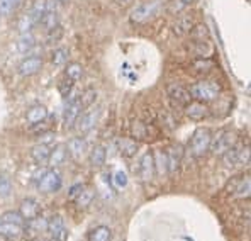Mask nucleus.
I'll return each instance as SVG.
<instances>
[{
  "label": "nucleus",
  "mask_w": 251,
  "mask_h": 241,
  "mask_svg": "<svg viewBox=\"0 0 251 241\" xmlns=\"http://www.w3.org/2000/svg\"><path fill=\"white\" fill-rule=\"evenodd\" d=\"M46 229H48V231H50L53 236H56L58 233L61 231V229H65V221H63L60 216H54V217H51V219L48 221Z\"/></svg>",
  "instance_id": "obj_38"
},
{
  "label": "nucleus",
  "mask_w": 251,
  "mask_h": 241,
  "mask_svg": "<svg viewBox=\"0 0 251 241\" xmlns=\"http://www.w3.org/2000/svg\"><path fill=\"white\" fill-rule=\"evenodd\" d=\"M85 151H87V144L82 138H73L68 141V146H66V153L73 158L75 161H80L83 158Z\"/></svg>",
  "instance_id": "obj_15"
},
{
  "label": "nucleus",
  "mask_w": 251,
  "mask_h": 241,
  "mask_svg": "<svg viewBox=\"0 0 251 241\" xmlns=\"http://www.w3.org/2000/svg\"><path fill=\"white\" fill-rule=\"evenodd\" d=\"M209 109L205 107L204 102H199V101H190L185 106V116L188 119H194V121H201L204 117H207Z\"/></svg>",
  "instance_id": "obj_12"
},
{
  "label": "nucleus",
  "mask_w": 251,
  "mask_h": 241,
  "mask_svg": "<svg viewBox=\"0 0 251 241\" xmlns=\"http://www.w3.org/2000/svg\"><path fill=\"white\" fill-rule=\"evenodd\" d=\"M94 197H95V190H94V188L83 187L82 192H80V194L75 197V202H76V206H78L80 209H85V207L90 206L92 201H94Z\"/></svg>",
  "instance_id": "obj_26"
},
{
  "label": "nucleus",
  "mask_w": 251,
  "mask_h": 241,
  "mask_svg": "<svg viewBox=\"0 0 251 241\" xmlns=\"http://www.w3.org/2000/svg\"><path fill=\"white\" fill-rule=\"evenodd\" d=\"M151 126L150 124H145V122H139L136 121L134 124L131 126V133L136 139H150V134H151Z\"/></svg>",
  "instance_id": "obj_27"
},
{
  "label": "nucleus",
  "mask_w": 251,
  "mask_h": 241,
  "mask_svg": "<svg viewBox=\"0 0 251 241\" xmlns=\"http://www.w3.org/2000/svg\"><path fill=\"white\" fill-rule=\"evenodd\" d=\"M25 0H14V7H16V9H19V7H22V3H24Z\"/></svg>",
  "instance_id": "obj_47"
},
{
  "label": "nucleus",
  "mask_w": 251,
  "mask_h": 241,
  "mask_svg": "<svg viewBox=\"0 0 251 241\" xmlns=\"http://www.w3.org/2000/svg\"><path fill=\"white\" fill-rule=\"evenodd\" d=\"M56 2H58V3H66L68 0H56Z\"/></svg>",
  "instance_id": "obj_49"
},
{
  "label": "nucleus",
  "mask_w": 251,
  "mask_h": 241,
  "mask_svg": "<svg viewBox=\"0 0 251 241\" xmlns=\"http://www.w3.org/2000/svg\"><path fill=\"white\" fill-rule=\"evenodd\" d=\"M38 22L39 19L34 16V14H25V16H22L21 17V21H19V24H17V27H19V31L24 34V32H31L32 31V27L34 26H38Z\"/></svg>",
  "instance_id": "obj_30"
},
{
  "label": "nucleus",
  "mask_w": 251,
  "mask_h": 241,
  "mask_svg": "<svg viewBox=\"0 0 251 241\" xmlns=\"http://www.w3.org/2000/svg\"><path fill=\"white\" fill-rule=\"evenodd\" d=\"M61 36H63V27H61V24L60 26H56L54 29H51V31H48V44H54V43H58V41L61 39Z\"/></svg>",
  "instance_id": "obj_42"
},
{
  "label": "nucleus",
  "mask_w": 251,
  "mask_h": 241,
  "mask_svg": "<svg viewBox=\"0 0 251 241\" xmlns=\"http://www.w3.org/2000/svg\"><path fill=\"white\" fill-rule=\"evenodd\" d=\"M43 68V58L41 56H27L22 60L17 66V72L22 77H32Z\"/></svg>",
  "instance_id": "obj_8"
},
{
  "label": "nucleus",
  "mask_w": 251,
  "mask_h": 241,
  "mask_svg": "<svg viewBox=\"0 0 251 241\" xmlns=\"http://www.w3.org/2000/svg\"><path fill=\"white\" fill-rule=\"evenodd\" d=\"M61 175L56 168H50L41 175V179L38 182V188L44 194H54L61 188Z\"/></svg>",
  "instance_id": "obj_4"
},
{
  "label": "nucleus",
  "mask_w": 251,
  "mask_h": 241,
  "mask_svg": "<svg viewBox=\"0 0 251 241\" xmlns=\"http://www.w3.org/2000/svg\"><path fill=\"white\" fill-rule=\"evenodd\" d=\"M0 221L3 222H16V224H22V216L19 213H14V211H7V213H3L2 216H0Z\"/></svg>",
  "instance_id": "obj_41"
},
{
  "label": "nucleus",
  "mask_w": 251,
  "mask_h": 241,
  "mask_svg": "<svg viewBox=\"0 0 251 241\" xmlns=\"http://www.w3.org/2000/svg\"><path fill=\"white\" fill-rule=\"evenodd\" d=\"M34 48H36V39H34V36H32L31 32H24V34H22L21 38L17 39V43H16V50L19 51V53H22V54L32 53V51H34Z\"/></svg>",
  "instance_id": "obj_19"
},
{
  "label": "nucleus",
  "mask_w": 251,
  "mask_h": 241,
  "mask_svg": "<svg viewBox=\"0 0 251 241\" xmlns=\"http://www.w3.org/2000/svg\"><path fill=\"white\" fill-rule=\"evenodd\" d=\"M53 122H54V119L48 114L46 119H43V121H39L31 126V133L32 134H44V133H48L51 128H53Z\"/></svg>",
  "instance_id": "obj_33"
},
{
  "label": "nucleus",
  "mask_w": 251,
  "mask_h": 241,
  "mask_svg": "<svg viewBox=\"0 0 251 241\" xmlns=\"http://www.w3.org/2000/svg\"><path fill=\"white\" fill-rule=\"evenodd\" d=\"M66 158V146L65 144H56L54 148H51L50 157H48V166L50 168H58Z\"/></svg>",
  "instance_id": "obj_18"
},
{
  "label": "nucleus",
  "mask_w": 251,
  "mask_h": 241,
  "mask_svg": "<svg viewBox=\"0 0 251 241\" xmlns=\"http://www.w3.org/2000/svg\"><path fill=\"white\" fill-rule=\"evenodd\" d=\"M192 2L194 0H168L167 10L170 14H173V16H176V14H182L183 10L188 9L192 5Z\"/></svg>",
  "instance_id": "obj_31"
},
{
  "label": "nucleus",
  "mask_w": 251,
  "mask_h": 241,
  "mask_svg": "<svg viewBox=\"0 0 251 241\" xmlns=\"http://www.w3.org/2000/svg\"><path fill=\"white\" fill-rule=\"evenodd\" d=\"M182 161V148L180 146H172L167 153V168L170 173H175Z\"/></svg>",
  "instance_id": "obj_20"
},
{
  "label": "nucleus",
  "mask_w": 251,
  "mask_h": 241,
  "mask_svg": "<svg viewBox=\"0 0 251 241\" xmlns=\"http://www.w3.org/2000/svg\"><path fill=\"white\" fill-rule=\"evenodd\" d=\"M188 34H190V39H195V41L209 39V29L205 24H194Z\"/></svg>",
  "instance_id": "obj_35"
},
{
  "label": "nucleus",
  "mask_w": 251,
  "mask_h": 241,
  "mask_svg": "<svg viewBox=\"0 0 251 241\" xmlns=\"http://www.w3.org/2000/svg\"><path fill=\"white\" fill-rule=\"evenodd\" d=\"M14 10H16L14 0H0V14L2 16H10Z\"/></svg>",
  "instance_id": "obj_44"
},
{
  "label": "nucleus",
  "mask_w": 251,
  "mask_h": 241,
  "mask_svg": "<svg viewBox=\"0 0 251 241\" xmlns=\"http://www.w3.org/2000/svg\"><path fill=\"white\" fill-rule=\"evenodd\" d=\"M65 77L72 81H76L83 77V66L80 63H68L65 68Z\"/></svg>",
  "instance_id": "obj_32"
},
{
  "label": "nucleus",
  "mask_w": 251,
  "mask_h": 241,
  "mask_svg": "<svg viewBox=\"0 0 251 241\" xmlns=\"http://www.w3.org/2000/svg\"><path fill=\"white\" fill-rule=\"evenodd\" d=\"M110 238H112V231L107 226H99L92 229L88 235V241H110Z\"/></svg>",
  "instance_id": "obj_29"
},
{
  "label": "nucleus",
  "mask_w": 251,
  "mask_h": 241,
  "mask_svg": "<svg viewBox=\"0 0 251 241\" xmlns=\"http://www.w3.org/2000/svg\"><path fill=\"white\" fill-rule=\"evenodd\" d=\"M190 53L197 58H207L210 53H212V46H210L209 39H202V41H195L192 39L190 46H188Z\"/></svg>",
  "instance_id": "obj_16"
},
{
  "label": "nucleus",
  "mask_w": 251,
  "mask_h": 241,
  "mask_svg": "<svg viewBox=\"0 0 251 241\" xmlns=\"http://www.w3.org/2000/svg\"><path fill=\"white\" fill-rule=\"evenodd\" d=\"M139 179L143 182H150L151 179L154 177V158H153V153H145L141 157V161H139Z\"/></svg>",
  "instance_id": "obj_11"
},
{
  "label": "nucleus",
  "mask_w": 251,
  "mask_h": 241,
  "mask_svg": "<svg viewBox=\"0 0 251 241\" xmlns=\"http://www.w3.org/2000/svg\"><path fill=\"white\" fill-rule=\"evenodd\" d=\"M99 116H100V110L99 109H92V110H87L85 114H80L78 119L75 121V129L78 133H88L90 129L95 128V124H97L99 121Z\"/></svg>",
  "instance_id": "obj_7"
},
{
  "label": "nucleus",
  "mask_w": 251,
  "mask_h": 241,
  "mask_svg": "<svg viewBox=\"0 0 251 241\" xmlns=\"http://www.w3.org/2000/svg\"><path fill=\"white\" fill-rule=\"evenodd\" d=\"M58 88H60V94L63 95V97H68L70 92H72V88H73V81H72V80H68V79L65 77V80H61V81H60Z\"/></svg>",
  "instance_id": "obj_45"
},
{
  "label": "nucleus",
  "mask_w": 251,
  "mask_h": 241,
  "mask_svg": "<svg viewBox=\"0 0 251 241\" xmlns=\"http://www.w3.org/2000/svg\"><path fill=\"white\" fill-rule=\"evenodd\" d=\"M48 117V109L41 104H38V106H32L31 109L27 110V114H25V121H27L29 126L36 124V122L43 121Z\"/></svg>",
  "instance_id": "obj_21"
},
{
  "label": "nucleus",
  "mask_w": 251,
  "mask_h": 241,
  "mask_svg": "<svg viewBox=\"0 0 251 241\" xmlns=\"http://www.w3.org/2000/svg\"><path fill=\"white\" fill-rule=\"evenodd\" d=\"M21 235H22V224L0 221V236H3V238H19Z\"/></svg>",
  "instance_id": "obj_22"
},
{
  "label": "nucleus",
  "mask_w": 251,
  "mask_h": 241,
  "mask_svg": "<svg viewBox=\"0 0 251 241\" xmlns=\"http://www.w3.org/2000/svg\"><path fill=\"white\" fill-rule=\"evenodd\" d=\"M210 131L205 128H201L194 133L190 139V151L195 157H204L209 151V143H210Z\"/></svg>",
  "instance_id": "obj_5"
},
{
  "label": "nucleus",
  "mask_w": 251,
  "mask_h": 241,
  "mask_svg": "<svg viewBox=\"0 0 251 241\" xmlns=\"http://www.w3.org/2000/svg\"><path fill=\"white\" fill-rule=\"evenodd\" d=\"M105 158H107V151H105V148L102 146V144H97V146L92 148V151H90L92 166H95V168L102 166L105 163Z\"/></svg>",
  "instance_id": "obj_25"
},
{
  "label": "nucleus",
  "mask_w": 251,
  "mask_h": 241,
  "mask_svg": "<svg viewBox=\"0 0 251 241\" xmlns=\"http://www.w3.org/2000/svg\"><path fill=\"white\" fill-rule=\"evenodd\" d=\"M50 151H51V148L48 146V144H44V143L43 144H36V146L31 150V157H32V160L38 163V165H43V163L48 161Z\"/></svg>",
  "instance_id": "obj_24"
},
{
  "label": "nucleus",
  "mask_w": 251,
  "mask_h": 241,
  "mask_svg": "<svg viewBox=\"0 0 251 241\" xmlns=\"http://www.w3.org/2000/svg\"><path fill=\"white\" fill-rule=\"evenodd\" d=\"M19 214L22 216V219H25V221L38 217L39 216V202L34 201V199H24V201L21 202Z\"/></svg>",
  "instance_id": "obj_14"
},
{
  "label": "nucleus",
  "mask_w": 251,
  "mask_h": 241,
  "mask_svg": "<svg viewBox=\"0 0 251 241\" xmlns=\"http://www.w3.org/2000/svg\"><path fill=\"white\" fill-rule=\"evenodd\" d=\"M190 97L195 99L199 102H212L219 97L221 94V87L216 83V81L210 80H202L197 81L190 87Z\"/></svg>",
  "instance_id": "obj_1"
},
{
  "label": "nucleus",
  "mask_w": 251,
  "mask_h": 241,
  "mask_svg": "<svg viewBox=\"0 0 251 241\" xmlns=\"http://www.w3.org/2000/svg\"><path fill=\"white\" fill-rule=\"evenodd\" d=\"M54 241H56V240H54Z\"/></svg>",
  "instance_id": "obj_50"
},
{
  "label": "nucleus",
  "mask_w": 251,
  "mask_h": 241,
  "mask_svg": "<svg viewBox=\"0 0 251 241\" xmlns=\"http://www.w3.org/2000/svg\"><path fill=\"white\" fill-rule=\"evenodd\" d=\"M192 26H194V17L188 16V14H183L178 19L173 22V34L175 36H185L190 32Z\"/></svg>",
  "instance_id": "obj_17"
},
{
  "label": "nucleus",
  "mask_w": 251,
  "mask_h": 241,
  "mask_svg": "<svg viewBox=\"0 0 251 241\" xmlns=\"http://www.w3.org/2000/svg\"><path fill=\"white\" fill-rule=\"evenodd\" d=\"M10 190H12V184H10V179L7 175H0V197H2V199L9 197Z\"/></svg>",
  "instance_id": "obj_39"
},
{
  "label": "nucleus",
  "mask_w": 251,
  "mask_h": 241,
  "mask_svg": "<svg viewBox=\"0 0 251 241\" xmlns=\"http://www.w3.org/2000/svg\"><path fill=\"white\" fill-rule=\"evenodd\" d=\"M127 175L123 172V170H119V172H116L114 173V177H112V184L116 185L117 188H124L126 185H127Z\"/></svg>",
  "instance_id": "obj_43"
},
{
  "label": "nucleus",
  "mask_w": 251,
  "mask_h": 241,
  "mask_svg": "<svg viewBox=\"0 0 251 241\" xmlns=\"http://www.w3.org/2000/svg\"><path fill=\"white\" fill-rule=\"evenodd\" d=\"M195 73H209L210 70L214 68V61L209 60V58H197L192 65Z\"/></svg>",
  "instance_id": "obj_36"
},
{
  "label": "nucleus",
  "mask_w": 251,
  "mask_h": 241,
  "mask_svg": "<svg viewBox=\"0 0 251 241\" xmlns=\"http://www.w3.org/2000/svg\"><path fill=\"white\" fill-rule=\"evenodd\" d=\"M85 187V185H82V184H76V185H73L72 188H70V194H68V197L70 199H75L76 195L80 194V192H82V188Z\"/></svg>",
  "instance_id": "obj_46"
},
{
  "label": "nucleus",
  "mask_w": 251,
  "mask_h": 241,
  "mask_svg": "<svg viewBox=\"0 0 251 241\" xmlns=\"http://www.w3.org/2000/svg\"><path fill=\"white\" fill-rule=\"evenodd\" d=\"M250 192H251V182L250 177H239L238 180H234V185H232L229 194L234 199H248L250 197Z\"/></svg>",
  "instance_id": "obj_13"
},
{
  "label": "nucleus",
  "mask_w": 251,
  "mask_h": 241,
  "mask_svg": "<svg viewBox=\"0 0 251 241\" xmlns=\"http://www.w3.org/2000/svg\"><path fill=\"white\" fill-rule=\"evenodd\" d=\"M223 160H224V165L229 166H238V165H245V163H248L250 160V148H238L234 144L232 148L226 151V153L223 155Z\"/></svg>",
  "instance_id": "obj_6"
},
{
  "label": "nucleus",
  "mask_w": 251,
  "mask_h": 241,
  "mask_svg": "<svg viewBox=\"0 0 251 241\" xmlns=\"http://www.w3.org/2000/svg\"><path fill=\"white\" fill-rule=\"evenodd\" d=\"M167 94H168L170 101L180 104V106H187V104L192 101L190 92H188L185 87H182L180 83H170L167 87Z\"/></svg>",
  "instance_id": "obj_9"
},
{
  "label": "nucleus",
  "mask_w": 251,
  "mask_h": 241,
  "mask_svg": "<svg viewBox=\"0 0 251 241\" xmlns=\"http://www.w3.org/2000/svg\"><path fill=\"white\" fill-rule=\"evenodd\" d=\"M236 144V136L231 131H217L214 136H210V143H209V151L216 157H223L229 148H232Z\"/></svg>",
  "instance_id": "obj_2"
},
{
  "label": "nucleus",
  "mask_w": 251,
  "mask_h": 241,
  "mask_svg": "<svg viewBox=\"0 0 251 241\" xmlns=\"http://www.w3.org/2000/svg\"><path fill=\"white\" fill-rule=\"evenodd\" d=\"M78 99H80V104H82L83 109H87V107H90L92 104H95V101H97V90H94V88H87V90H85Z\"/></svg>",
  "instance_id": "obj_37"
},
{
  "label": "nucleus",
  "mask_w": 251,
  "mask_h": 241,
  "mask_svg": "<svg viewBox=\"0 0 251 241\" xmlns=\"http://www.w3.org/2000/svg\"><path fill=\"white\" fill-rule=\"evenodd\" d=\"M160 9H161V3L158 0H150V2L139 3L136 9H132L131 21L136 22V24H143V22L151 21L153 17H156Z\"/></svg>",
  "instance_id": "obj_3"
},
{
  "label": "nucleus",
  "mask_w": 251,
  "mask_h": 241,
  "mask_svg": "<svg viewBox=\"0 0 251 241\" xmlns=\"http://www.w3.org/2000/svg\"><path fill=\"white\" fill-rule=\"evenodd\" d=\"M82 110H83V107H82V104H80L78 97L70 99L68 106H66V109H65V116H63L66 128H72V126L75 124V121L78 119V116L82 114Z\"/></svg>",
  "instance_id": "obj_10"
},
{
  "label": "nucleus",
  "mask_w": 251,
  "mask_h": 241,
  "mask_svg": "<svg viewBox=\"0 0 251 241\" xmlns=\"http://www.w3.org/2000/svg\"><path fill=\"white\" fill-rule=\"evenodd\" d=\"M138 150H139V146H138V143H136L134 139L126 138V139H123L119 143V151H121V155L126 157V158H132L136 153H138Z\"/></svg>",
  "instance_id": "obj_28"
},
{
  "label": "nucleus",
  "mask_w": 251,
  "mask_h": 241,
  "mask_svg": "<svg viewBox=\"0 0 251 241\" xmlns=\"http://www.w3.org/2000/svg\"><path fill=\"white\" fill-rule=\"evenodd\" d=\"M38 24H41L46 31H51V29H54L56 26H60V16H58V10H48V12H44Z\"/></svg>",
  "instance_id": "obj_23"
},
{
  "label": "nucleus",
  "mask_w": 251,
  "mask_h": 241,
  "mask_svg": "<svg viewBox=\"0 0 251 241\" xmlns=\"http://www.w3.org/2000/svg\"><path fill=\"white\" fill-rule=\"evenodd\" d=\"M68 58H70V51L66 50V48H56V50H53V53H51L50 60L54 66H61L68 61Z\"/></svg>",
  "instance_id": "obj_34"
},
{
  "label": "nucleus",
  "mask_w": 251,
  "mask_h": 241,
  "mask_svg": "<svg viewBox=\"0 0 251 241\" xmlns=\"http://www.w3.org/2000/svg\"><path fill=\"white\" fill-rule=\"evenodd\" d=\"M119 3H127V2H131V0H117Z\"/></svg>",
  "instance_id": "obj_48"
},
{
  "label": "nucleus",
  "mask_w": 251,
  "mask_h": 241,
  "mask_svg": "<svg viewBox=\"0 0 251 241\" xmlns=\"http://www.w3.org/2000/svg\"><path fill=\"white\" fill-rule=\"evenodd\" d=\"M153 158H154V168H160L158 172L160 173H167L168 172V168H167V155H163L161 151H158L156 153V157L153 155Z\"/></svg>",
  "instance_id": "obj_40"
}]
</instances>
